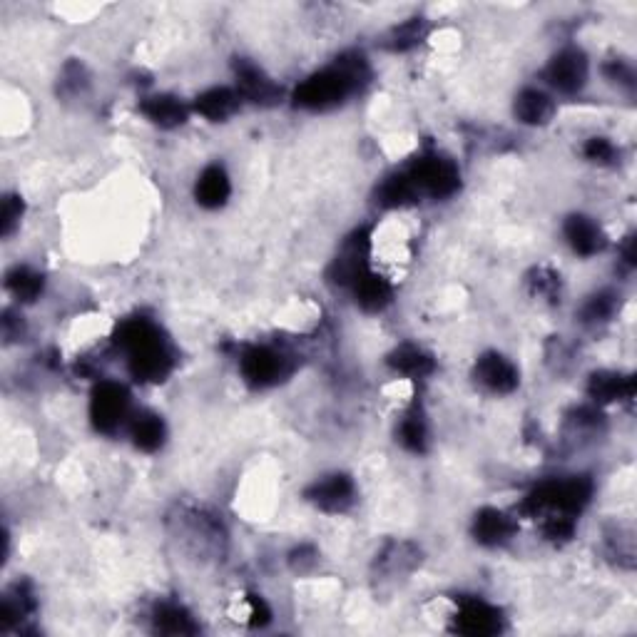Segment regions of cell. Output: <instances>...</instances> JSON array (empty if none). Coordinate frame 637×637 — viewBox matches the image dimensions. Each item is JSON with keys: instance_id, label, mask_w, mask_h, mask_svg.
<instances>
[{"instance_id": "1", "label": "cell", "mask_w": 637, "mask_h": 637, "mask_svg": "<svg viewBox=\"0 0 637 637\" xmlns=\"http://www.w3.org/2000/svg\"><path fill=\"white\" fill-rule=\"evenodd\" d=\"M112 341L127 354V369L132 379L142 384H160L175 369L170 346L155 321L145 317L125 319L115 329Z\"/></svg>"}, {"instance_id": "2", "label": "cell", "mask_w": 637, "mask_h": 637, "mask_svg": "<svg viewBox=\"0 0 637 637\" xmlns=\"http://www.w3.org/2000/svg\"><path fill=\"white\" fill-rule=\"evenodd\" d=\"M371 80V68L361 53H344L334 65L309 75L294 90V105L302 110H331L359 93Z\"/></svg>"}, {"instance_id": "3", "label": "cell", "mask_w": 637, "mask_h": 637, "mask_svg": "<svg viewBox=\"0 0 637 637\" xmlns=\"http://www.w3.org/2000/svg\"><path fill=\"white\" fill-rule=\"evenodd\" d=\"M593 498V481L588 476H565L543 481L518 506L521 516H570L578 518Z\"/></svg>"}, {"instance_id": "4", "label": "cell", "mask_w": 637, "mask_h": 637, "mask_svg": "<svg viewBox=\"0 0 637 637\" xmlns=\"http://www.w3.org/2000/svg\"><path fill=\"white\" fill-rule=\"evenodd\" d=\"M406 172H409L419 197L426 195L431 200H446V197L456 195L461 187V172H458L456 162L438 152L421 155L419 160L406 167Z\"/></svg>"}, {"instance_id": "5", "label": "cell", "mask_w": 637, "mask_h": 637, "mask_svg": "<svg viewBox=\"0 0 637 637\" xmlns=\"http://www.w3.org/2000/svg\"><path fill=\"white\" fill-rule=\"evenodd\" d=\"M294 364L284 351L267 344H252L239 354V371L254 389H269L292 374Z\"/></svg>"}, {"instance_id": "6", "label": "cell", "mask_w": 637, "mask_h": 637, "mask_svg": "<svg viewBox=\"0 0 637 637\" xmlns=\"http://www.w3.org/2000/svg\"><path fill=\"white\" fill-rule=\"evenodd\" d=\"M130 419V391L117 381H100L90 396V421L100 433L120 431Z\"/></svg>"}, {"instance_id": "7", "label": "cell", "mask_w": 637, "mask_h": 637, "mask_svg": "<svg viewBox=\"0 0 637 637\" xmlns=\"http://www.w3.org/2000/svg\"><path fill=\"white\" fill-rule=\"evenodd\" d=\"M588 58L580 48H563L545 65V83L563 95H575L588 83Z\"/></svg>"}, {"instance_id": "8", "label": "cell", "mask_w": 637, "mask_h": 637, "mask_svg": "<svg viewBox=\"0 0 637 637\" xmlns=\"http://www.w3.org/2000/svg\"><path fill=\"white\" fill-rule=\"evenodd\" d=\"M453 630L468 637H491L503 630V613L483 598H461L453 615Z\"/></svg>"}, {"instance_id": "9", "label": "cell", "mask_w": 637, "mask_h": 637, "mask_svg": "<svg viewBox=\"0 0 637 637\" xmlns=\"http://www.w3.org/2000/svg\"><path fill=\"white\" fill-rule=\"evenodd\" d=\"M371 234L369 229H356L341 247L339 257L334 259L329 269V279L339 287H354L356 279L369 269Z\"/></svg>"}, {"instance_id": "10", "label": "cell", "mask_w": 637, "mask_h": 637, "mask_svg": "<svg viewBox=\"0 0 637 637\" xmlns=\"http://www.w3.org/2000/svg\"><path fill=\"white\" fill-rule=\"evenodd\" d=\"M307 501L324 513H346L356 501L354 478L346 473H329L307 488Z\"/></svg>"}, {"instance_id": "11", "label": "cell", "mask_w": 637, "mask_h": 637, "mask_svg": "<svg viewBox=\"0 0 637 637\" xmlns=\"http://www.w3.org/2000/svg\"><path fill=\"white\" fill-rule=\"evenodd\" d=\"M478 384L486 391L498 396L513 394L521 384V374H518L516 364H513L508 356L498 354V351H488L481 359L476 361V369H473Z\"/></svg>"}, {"instance_id": "12", "label": "cell", "mask_w": 637, "mask_h": 637, "mask_svg": "<svg viewBox=\"0 0 637 637\" xmlns=\"http://www.w3.org/2000/svg\"><path fill=\"white\" fill-rule=\"evenodd\" d=\"M234 75H237L239 98L252 100L254 105H277L282 100V88L252 60H237Z\"/></svg>"}, {"instance_id": "13", "label": "cell", "mask_w": 637, "mask_h": 637, "mask_svg": "<svg viewBox=\"0 0 637 637\" xmlns=\"http://www.w3.org/2000/svg\"><path fill=\"white\" fill-rule=\"evenodd\" d=\"M518 533L516 518L498 508H483L473 518V538L486 548H501Z\"/></svg>"}, {"instance_id": "14", "label": "cell", "mask_w": 637, "mask_h": 637, "mask_svg": "<svg viewBox=\"0 0 637 637\" xmlns=\"http://www.w3.org/2000/svg\"><path fill=\"white\" fill-rule=\"evenodd\" d=\"M563 234L570 249L580 257H595L605 249V232L588 214H570L563 224Z\"/></svg>"}, {"instance_id": "15", "label": "cell", "mask_w": 637, "mask_h": 637, "mask_svg": "<svg viewBox=\"0 0 637 637\" xmlns=\"http://www.w3.org/2000/svg\"><path fill=\"white\" fill-rule=\"evenodd\" d=\"M588 396L595 406L630 401L635 396V376L618 371H595L588 381Z\"/></svg>"}, {"instance_id": "16", "label": "cell", "mask_w": 637, "mask_h": 637, "mask_svg": "<svg viewBox=\"0 0 637 637\" xmlns=\"http://www.w3.org/2000/svg\"><path fill=\"white\" fill-rule=\"evenodd\" d=\"M142 115L152 122V125L162 127V130H175V127L185 125L187 117H190V107L182 103L175 95H150V98H142L140 103Z\"/></svg>"}, {"instance_id": "17", "label": "cell", "mask_w": 637, "mask_h": 637, "mask_svg": "<svg viewBox=\"0 0 637 637\" xmlns=\"http://www.w3.org/2000/svg\"><path fill=\"white\" fill-rule=\"evenodd\" d=\"M35 610H38V600H35L30 585H13V588L3 595V603H0V625H3V630L23 628V623L33 618Z\"/></svg>"}, {"instance_id": "18", "label": "cell", "mask_w": 637, "mask_h": 637, "mask_svg": "<svg viewBox=\"0 0 637 637\" xmlns=\"http://www.w3.org/2000/svg\"><path fill=\"white\" fill-rule=\"evenodd\" d=\"M351 289H354L356 304L369 314L384 312V309L391 304V297H394V289H391L389 279L371 272V269H366V272L356 279Z\"/></svg>"}, {"instance_id": "19", "label": "cell", "mask_w": 637, "mask_h": 637, "mask_svg": "<svg viewBox=\"0 0 637 637\" xmlns=\"http://www.w3.org/2000/svg\"><path fill=\"white\" fill-rule=\"evenodd\" d=\"M386 364H389L396 374L409 376V379H424V376H431L433 369H436L433 356L416 344L396 346L389 354V359H386Z\"/></svg>"}, {"instance_id": "20", "label": "cell", "mask_w": 637, "mask_h": 637, "mask_svg": "<svg viewBox=\"0 0 637 637\" xmlns=\"http://www.w3.org/2000/svg\"><path fill=\"white\" fill-rule=\"evenodd\" d=\"M229 195H232V182H229V175L224 172V167H207L200 175V180H197V202H200L202 207H207V210H219V207L227 205Z\"/></svg>"}, {"instance_id": "21", "label": "cell", "mask_w": 637, "mask_h": 637, "mask_svg": "<svg viewBox=\"0 0 637 637\" xmlns=\"http://www.w3.org/2000/svg\"><path fill=\"white\" fill-rule=\"evenodd\" d=\"M513 112L523 125H548L550 117L555 115V103L545 90L526 88L518 93Z\"/></svg>"}, {"instance_id": "22", "label": "cell", "mask_w": 637, "mask_h": 637, "mask_svg": "<svg viewBox=\"0 0 637 637\" xmlns=\"http://www.w3.org/2000/svg\"><path fill=\"white\" fill-rule=\"evenodd\" d=\"M152 625L160 635H195L200 625L195 623L190 610L180 603H160L152 613Z\"/></svg>"}, {"instance_id": "23", "label": "cell", "mask_w": 637, "mask_h": 637, "mask_svg": "<svg viewBox=\"0 0 637 637\" xmlns=\"http://www.w3.org/2000/svg\"><path fill=\"white\" fill-rule=\"evenodd\" d=\"M239 103H242V98H239L237 90L210 88V90H205L202 95H197L195 112H200V115L207 117V120L219 122V120H227V117H232L234 112L239 110Z\"/></svg>"}, {"instance_id": "24", "label": "cell", "mask_w": 637, "mask_h": 637, "mask_svg": "<svg viewBox=\"0 0 637 637\" xmlns=\"http://www.w3.org/2000/svg\"><path fill=\"white\" fill-rule=\"evenodd\" d=\"M165 436L167 428L162 416L152 414V411H142V414H137L135 419H132L130 438L132 443H135V448H140V451L155 453L157 448H162V443H165Z\"/></svg>"}, {"instance_id": "25", "label": "cell", "mask_w": 637, "mask_h": 637, "mask_svg": "<svg viewBox=\"0 0 637 637\" xmlns=\"http://www.w3.org/2000/svg\"><path fill=\"white\" fill-rule=\"evenodd\" d=\"M379 205L381 207H389V210H396V207H406V205H414L419 200V192H416L414 182H411L409 172L401 170L394 172V175L386 177L384 182L379 185Z\"/></svg>"}, {"instance_id": "26", "label": "cell", "mask_w": 637, "mask_h": 637, "mask_svg": "<svg viewBox=\"0 0 637 637\" xmlns=\"http://www.w3.org/2000/svg\"><path fill=\"white\" fill-rule=\"evenodd\" d=\"M43 287H45V279L43 274L35 272L33 267H13L8 269V274H5V289H8L10 294H13V299H18L20 304H30L35 302V299L43 294Z\"/></svg>"}, {"instance_id": "27", "label": "cell", "mask_w": 637, "mask_h": 637, "mask_svg": "<svg viewBox=\"0 0 637 637\" xmlns=\"http://www.w3.org/2000/svg\"><path fill=\"white\" fill-rule=\"evenodd\" d=\"M399 443L411 453H426L428 448V424L426 414L419 404L411 406L399 424Z\"/></svg>"}, {"instance_id": "28", "label": "cell", "mask_w": 637, "mask_h": 637, "mask_svg": "<svg viewBox=\"0 0 637 637\" xmlns=\"http://www.w3.org/2000/svg\"><path fill=\"white\" fill-rule=\"evenodd\" d=\"M615 309H618V297L613 292H598L583 304L580 317H583L585 324H603V321H610Z\"/></svg>"}, {"instance_id": "29", "label": "cell", "mask_w": 637, "mask_h": 637, "mask_svg": "<svg viewBox=\"0 0 637 637\" xmlns=\"http://www.w3.org/2000/svg\"><path fill=\"white\" fill-rule=\"evenodd\" d=\"M421 38H424V20L414 18V20H409V23H404V25H399V28L391 30L386 48L394 50V53H404V50L419 45Z\"/></svg>"}, {"instance_id": "30", "label": "cell", "mask_w": 637, "mask_h": 637, "mask_svg": "<svg viewBox=\"0 0 637 637\" xmlns=\"http://www.w3.org/2000/svg\"><path fill=\"white\" fill-rule=\"evenodd\" d=\"M528 287H531L535 297H543V299H550V302H555V299L560 297V274H555L553 269L548 267L533 269V274L528 277Z\"/></svg>"}, {"instance_id": "31", "label": "cell", "mask_w": 637, "mask_h": 637, "mask_svg": "<svg viewBox=\"0 0 637 637\" xmlns=\"http://www.w3.org/2000/svg\"><path fill=\"white\" fill-rule=\"evenodd\" d=\"M540 531L550 543H568L575 535V518L570 516H543L540 518Z\"/></svg>"}, {"instance_id": "32", "label": "cell", "mask_w": 637, "mask_h": 637, "mask_svg": "<svg viewBox=\"0 0 637 637\" xmlns=\"http://www.w3.org/2000/svg\"><path fill=\"white\" fill-rule=\"evenodd\" d=\"M583 155L593 165H613L618 160V150H615V145L608 137H590L583 147Z\"/></svg>"}, {"instance_id": "33", "label": "cell", "mask_w": 637, "mask_h": 637, "mask_svg": "<svg viewBox=\"0 0 637 637\" xmlns=\"http://www.w3.org/2000/svg\"><path fill=\"white\" fill-rule=\"evenodd\" d=\"M20 217H23V200L18 195H5L3 210H0V232H3V237H10L15 232Z\"/></svg>"}, {"instance_id": "34", "label": "cell", "mask_w": 637, "mask_h": 637, "mask_svg": "<svg viewBox=\"0 0 637 637\" xmlns=\"http://www.w3.org/2000/svg\"><path fill=\"white\" fill-rule=\"evenodd\" d=\"M88 85V73L80 63H70L65 65L63 70V78H60V90L65 95H78L83 93V88Z\"/></svg>"}, {"instance_id": "35", "label": "cell", "mask_w": 637, "mask_h": 637, "mask_svg": "<svg viewBox=\"0 0 637 637\" xmlns=\"http://www.w3.org/2000/svg\"><path fill=\"white\" fill-rule=\"evenodd\" d=\"M603 73L610 83L620 85V88H633L635 85V70L625 60H610L603 68Z\"/></svg>"}, {"instance_id": "36", "label": "cell", "mask_w": 637, "mask_h": 637, "mask_svg": "<svg viewBox=\"0 0 637 637\" xmlns=\"http://www.w3.org/2000/svg\"><path fill=\"white\" fill-rule=\"evenodd\" d=\"M272 620V610L264 603L262 595H249V623L252 628H264Z\"/></svg>"}, {"instance_id": "37", "label": "cell", "mask_w": 637, "mask_h": 637, "mask_svg": "<svg viewBox=\"0 0 637 637\" xmlns=\"http://www.w3.org/2000/svg\"><path fill=\"white\" fill-rule=\"evenodd\" d=\"M18 319L20 317H15L13 312L3 314V336L8 341L20 339V334H23V321H18Z\"/></svg>"}, {"instance_id": "38", "label": "cell", "mask_w": 637, "mask_h": 637, "mask_svg": "<svg viewBox=\"0 0 637 637\" xmlns=\"http://www.w3.org/2000/svg\"><path fill=\"white\" fill-rule=\"evenodd\" d=\"M623 259H625V264H628V267H635V237H633V234H630V237L625 239Z\"/></svg>"}]
</instances>
